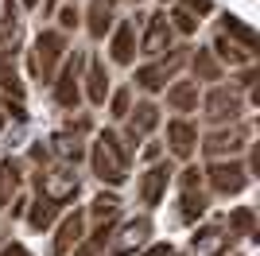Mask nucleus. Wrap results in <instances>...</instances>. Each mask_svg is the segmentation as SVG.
<instances>
[{"label": "nucleus", "mask_w": 260, "mask_h": 256, "mask_svg": "<svg viewBox=\"0 0 260 256\" xmlns=\"http://www.w3.org/2000/svg\"><path fill=\"white\" fill-rule=\"evenodd\" d=\"M89 163H93V175L109 186H120V182L128 179V148L120 144L117 132H98L93 140V148H89Z\"/></svg>", "instance_id": "1"}, {"label": "nucleus", "mask_w": 260, "mask_h": 256, "mask_svg": "<svg viewBox=\"0 0 260 256\" xmlns=\"http://www.w3.org/2000/svg\"><path fill=\"white\" fill-rule=\"evenodd\" d=\"M39 198H47V202L54 206H66V202H74L78 190H82V175H78V163H51V167L39 171Z\"/></svg>", "instance_id": "2"}, {"label": "nucleus", "mask_w": 260, "mask_h": 256, "mask_svg": "<svg viewBox=\"0 0 260 256\" xmlns=\"http://www.w3.org/2000/svg\"><path fill=\"white\" fill-rule=\"evenodd\" d=\"M190 47H171L167 54H159L155 62L140 66L136 70V85H140L144 93H159V89H167V82H175V74L186 66V58H190Z\"/></svg>", "instance_id": "3"}, {"label": "nucleus", "mask_w": 260, "mask_h": 256, "mask_svg": "<svg viewBox=\"0 0 260 256\" xmlns=\"http://www.w3.org/2000/svg\"><path fill=\"white\" fill-rule=\"evenodd\" d=\"M62 58H66V35L62 31H39V39L31 47V74L39 82H54Z\"/></svg>", "instance_id": "4"}, {"label": "nucleus", "mask_w": 260, "mask_h": 256, "mask_svg": "<svg viewBox=\"0 0 260 256\" xmlns=\"http://www.w3.org/2000/svg\"><path fill=\"white\" fill-rule=\"evenodd\" d=\"M245 113V97L237 89H229V85H214L202 101V117L210 124H233V120Z\"/></svg>", "instance_id": "5"}, {"label": "nucleus", "mask_w": 260, "mask_h": 256, "mask_svg": "<svg viewBox=\"0 0 260 256\" xmlns=\"http://www.w3.org/2000/svg\"><path fill=\"white\" fill-rule=\"evenodd\" d=\"M82 66H86V54L74 51L62 58V70L54 74V101L62 109H78V101H82V89H78V82H82Z\"/></svg>", "instance_id": "6"}, {"label": "nucleus", "mask_w": 260, "mask_h": 256, "mask_svg": "<svg viewBox=\"0 0 260 256\" xmlns=\"http://www.w3.org/2000/svg\"><path fill=\"white\" fill-rule=\"evenodd\" d=\"M202 175L210 179L214 194H221V198L241 194L245 186H249V171H245V163H241V159H214L206 171H202Z\"/></svg>", "instance_id": "7"}, {"label": "nucleus", "mask_w": 260, "mask_h": 256, "mask_svg": "<svg viewBox=\"0 0 260 256\" xmlns=\"http://www.w3.org/2000/svg\"><path fill=\"white\" fill-rule=\"evenodd\" d=\"M152 241V217L140 213V217H128V221L120 225L117 241L109 245V256H136L144 245Z\"/></svg>", "instance_id": "8"}, {"label": "nucleus", "mask_w": 260, "mask_h": 256, "mask_svg": "<svg viewBox=\"0 0 260 256\" xmlns=\"http://www.w3.org/2000/svg\"><path fill=\"white\" fill-rule=\"evenodd\" d=\"M171 23H167V12H155L144 20V35H140V54L144 58H159V54L171 51Z\"/></svg>", "instance_id": "9"}, {"label": "nucleus", "mask_w": 260, "mask_h": 256, "mask_svg": "<svg viewBox=\"0 0 260 256\" xmlns=\"http://www.w3.org/2000/svg\"><path fill=\"white\" fill-rule=\"evenodd\" d=\"M124 120H128V128H124V140H120V144H124L128 155H132V148L144 144V136L159 124V105H155V101H140L136 109H128V117H124Z\"/></svg>", "instance_id": "10"}, {"label": "nucleus", "mask_w": 260, "mask_h": 256, "mask_svg": "<svg viewBox=\"0 0 260 256\" xmlns=\"http://www.w3.org/2000/svg\"><path fill=\"white\" fill-rule=\"evenodd\" d=\"M233 248V237L221 221L198 225V233L190 237V256H225Z\"/></svg>", "instance_id": "11"}, {"label": "nucleus", "mask_w": 260, "mask_h": 256, "mask_svg": "<svg viewBox=\"0 0 260 256\" xmlns=\"http://www.w3.org/2000/svg\"><path fill=\"white\" fill-rule=\"evenodd\" d=\"M82 241H86V213L74 210V213H66L62 221H58L54 241H51V252H54V256H70Z\"/></svg>", "instance_id": "12"}, {"label": "nucleus", "mask_w": 260, "mask_h": 256, "mask_svg": "<svg viewBox=\"0 0 260 256\" xmlns=\"http://www.w3.org/2000/svg\"><path fill=\"white\" fill-rule=\"evenodd\" d=\"M171 179H175L171 163H152V167L140 175V202L144 206H159V198H163V190L171 186Z\"/></svg>", "instance_id": "13"}, {"label": "nucleus", "mask_w": 260, "mask_h": 256, "mask_svg": "<svg viewBox=\"0 0 260 256\" xmlns=\"http://www.w3.org/2000/svg\"><path fill=\"white\" fill-rule=\"evenodd\" d=\"M245 140H249V128L245 124H233V128H225V132H214V136L202 144V151H206L210 159H233L241 148H245Z\"/></svg>", "instance_id": "14"}, {"label": "nucleus", "mask_w": 260, "mask_h": 256, "mask_svg": "<svg viewBox=\"0 0 260 256\" xmlns=\"http://www.w3.org/2000/svg\"><path fill=\"white\" fill-rule=\"evenodd\" d=\"M167 148H171L175 159H190L198 148V128L190 124L186 117H175L167 120Z\"/></svg>", "instance_id": "15"}, {"label": "nucleus", "mask_w": 260, "mask_h": 256, "mask_svg": "<svg viewBox=\"0 0 260 256\" xmlns=\"http://www.w3.org/2000/svg\"><path fill=\"white\" fill-rule=\"evenodd\" d=\"M109 54H113V62H117V66H132V58H136V23H132V20H120L117 27H113Z\"/></svg>", "instance_id": "16"}, {"label": "nucleus", "mask_w": 260, "mask_h": 256, "mask_svg": "<svg viewBox=\"0 0 260 256\" xmlns=\"http://www.w3.org/2000/svg\"><path fill=\"white\" fill-rule=\"evenodd\" d=\"M86 97H89V105H105L109 101V70L98 54L86 58Z\"/></svg>", "instance_id": "17"}, {"label": "nucleus", "mask_w": 260, "mask_h": 256, "mask_svg": "<svg viewBox=\"0 0 260 256\" xmlns=\"http://www.w3.org/2000/svg\"><path fill=\"white\" fill-rule=\"evenodd\" d=\"M210 54H217V58L229 62V66H252V58H256V51H249V47L225 39V35H217V39H214V51H210Z\"/></svg>", "instance_id": "18"}, {"label": "nucleus", "mask_w": 260, "mask_h": 256, "mask_svg": "<svg viewBox=\"0 0 260 256\" xmlns=\"http://www.w3.org/2000/svg\"><path fill=\"white\" fill-rule=\"evenodd\" d=\"M167 105H171L175 113H194V109H198V82L167 85Z\"/></svg>", "instance_id": "19"}, {"label": "nucleus", "mask_w": 260, "mask_h": 256, "mask_svg": "<svg viewBox=\"0 0 260 256\" xmlns=\"http://www.w3.org/2000/svg\"><path fill=\"white\" fill-rule=\"evenodd\" d=\"M51 151H54V155H58L62 163H78L86 148H82L78 132H54V136H51Z\"/></svg>", "instance_id": "20"}, {"label": "nucleus", "mask_w": 260, "mask_h": 256, "mask_svg": "<svg viewBox=\"0 0 260 256\" xmlns=\"http://www.w3.org/2000/svg\"><path fill=\"white\" fill-rule=\"evenodd\" d=\"M58 210H62V206L47 202V198H35V202L27 206V225H31L35 233H43V229H51V225H54V217H58Z\"/></svg>", "instance_id": "21"}, {"label": "nucleus", "mask_w": 260, "mask_h": 256, "mask_svg": "<svg viewBox=\"0 0 260 256\" xmlns=\"http://www.w3.org/2000/svg\"><path fill=\"white\" fill-rule=\"evenodd\" d=\"M221 35L225 39H233V43H241V47H249V51H256V31H252L249 23H241L237 16H221Z\"/></svg>", "instance_id": "22"}, {"label": "nucleus", "mask_w": 260, "mask_h": 256, "mask_svg": "<svg viewBox=\"0 0 260 256\" xmlns=\"http://www.w3.org/2000/svg\"><path fill=\"white\" fill-rule=\"evenodd\" d=\"M225 229H229V237H233V241H237V237H256V217H252V210H249V206L229 210Z\"/></svg>", "instance_id": "23"}, {"label": "nucleus", "mask_w": 260, "mask_h": 256, "mask_svg": "<svg viewBox=\"0 0 260 256\" xmlns=\"http://www.w3.org/2000/svg\"><path fill=\"white\" fill-rule=\"evenodd\" d=\"M86 27H89V35H93V39H105V35L113 31V8H105V4H89Z\"/></svg>", "instance_id": "24"}, {"label": "nucleus", "mask_w": 260, "mask_h": 256, "mask_svg": "<svg viewBox=\"0 0 260 256\" xmlns=\"http://www.w3.org/2000/svg\"><path fill=\"white\" fill-rule=\"evenodd\" d=\"M186 62L194 66L198 82H217V78H221V62H217V58H214L210 51H194L190 58H186Z\"/></svg>", "instance_id": "25"}, {"label": "nucleus", "mask_w": 260, "mask_h": 256, "mask_svg": "<svg viewBox=\"0 0 260 256\" xmlns=\"http://www.w3.org/2000/svg\"><path fill=\"white\" fill-rule=\"evenodd\" d=\"M16 190H20V163L4 159L0 163V206H8Z\"/></svg>", "instance_id": "26"}, {"label": "nucleus", "mask_w": 260, "mask_h": 256, "mask_svg": "<svg viewBox=\"0 0 260 256\" xmlns=\"http://www.w3.org/2000/svg\"><path fill=\"white\" fill-rule=\"evenodd\" d=\"M206 206H210V198L202 190H183V206H179V217L183 221H198L202 213H206Z\"/></svg>", "instance_id": "27"}, {"label": "nucleus", "mask_w": 260, "mask_h": 256, "mask_svg": "<svg viewBox=\"0 0 260 256\" xmlns=\"http://www.w3.org/2000/svg\"><path fill=\"white\" fill-rule=\"evenodd\" d=\"M89 217H93V221L120 217V198H117V194H105V190H101L98 198H93V206H89Z\"/></svg>", "instance_id": "28"}, {"label": "nucleus", "mask_w": 260, "mask_h": 256, "mask_svg": "<svg viewBox=\"0 0 260 256\" xmlns=\"http://www.w3.org/2000/svg\"><path fill=\"white\" fill-rule=\"evenodd\" d=\"M0 89L12 93V101L23 97V82H20V74H16V62H12V58H0Z\"/></svg>", "instance_id": "29"}, {"label": "nucleus", "mask_w": 260, "mask_h": 256, "mask_svg": "<svg viewBox=\"0 0 260 256\" xmlns=\"http://www.w3.org/2000/svg\"><path fill=\"white\" fill-rule=\"evenodd\" d=\"M16 51H20V20L0 23V58H12Z\"/></svg>", "instance_id": "30"}, {"label": "nucleus", "mask_w": 260, "mask_h": 256, "mask_svg": "<svg viewBox=\"0 0 260 256\" xmlns=\"http://www.w3.org/2000/svg\"><path fill=\"white\" fill-rule=\"evenodd\" d=\"M167 23H171V31H183V35H194V31H198V16H190V12H186V8H179V4L171 8Z\"/></svg>", "instance_id": "31"}, {"label": "nucleus", "mask_w": 260, "mask_h": 256, "mask_svg": "<svg viewBox=\"0 0 260 256\" xmlns=\"http://www.w3.org/2000/svg\"><path fill=\"white\" fill-rule=\"evenodd\" d=\"M132 109V89L124 85V89H117V93H109V117L113 120H124Z\"/></svg>", "instance_id": "32"}, {"label": "nucleus", "mask_w": 260, "mask_h": 256, "mask_svg": "<svg viewBox=\"0 0 260 256\" xmlns=\"http://www.w3.org/2000/svg\"><path fill=\"white\" fill-rule=\"evenodd\" d=\"M78 23H82V12H78V4H66V8H58V31H74Z\"/></svg>", "instance_id": "33"}, {"label": "nucleus", "mask_w": 260, "mask_h": 256, "mask_svg": "<svg viewBox=\"0 0 260 256\" xmlns=\"http://www.w3.org/2000/svg\"><path fill=\"white\" fill-rule=\"evenodd\" d=\"M179 186H183V190H202V171L198 167H183L179 171Z\"/></svg>", "instance_id": "34"}, {"label": "nucleus", "mask_w": 260, "mask_h": 256, "mask_svg": "<svg viewBox=\"0 0 260 256\" xmlns=\"http://www.w3.org/2000/svg\"><path fill=\"white\" fill-rule=\"evenodd\" d=\"M179 8H186L190 16H206L214 8V0H179Z\"/></svg>", "instance_id": "35"}, {"label": "nucleus", "mask_w": 260, "mask_h": 256, "mask_svg": "<svg viewBox=\"0 0 260 256\" xmlns=\"http://www.w3.org/2000/svg\"><path fill=\"white\" fill-rule=\"evenodd\" d=\"M136 256H175V248H171V241H159V245H144V252H136Z\"/></svg>", "instance_id": "36"}, {"label": "nucleus", "mask_w": 260, "mask_h": 256, "mask_svg": "<svg viewBox=\"0 0 260 256\" xmlns=\"http://www.w3.org/2000/svg\"><path fill=\"white\" fill-rule=\"evenodd\" d=\"M0 23H16V4L12 0H0Z\"/></svg>", "instance_id": "37"}, {"label": "nucleus", "mask_w": 260, "mask_h": 256, "mask_svg": "<svg viewBox=\"0 0 260 256\" xmlns=\"http://www.w3.org/2000/svg\"><path fill=\"white\" fill-rule=\"evenodd\" d=\"M31 159H35V163H47V159H51V148H47L43 140H39V144L31 148Z\"/></svg>", "instance_id": "38"}, {"label": "nucleus", "mask_w": 260, "mask_h": 256, "mask_svg": "<svg viewBox=\"0 0 260 256\" xmlns=\"http://www.w3.org/2000/svg\"><path fill=\"white\" fill-rule=\"evenodd\" d=\"M256 78H260V74H256V66H249V70L241 74V82H237V85H241V89H252V85H256Z\"/></svg>", "instance_id": "39"}, {"label": "nucleus", "mask_w": 260, "mask_h": 256, "mask_svg": "<svg viewBox=\"0 0 260 256\" xmlns=\"http://www.w3.org/2000/svg\"><path fill=\"white\" fill-rule=\"evenodd\" d=\"M70 256H98V245H93V241H82V245H78Z\"/></svg>", "instance_id": "40"}, {"label": "nucleus", "mask_w": 260, "mask_h": 256, "mask_svg": "<svg viewBox=\"0 0 260 256\" xmlns=\"http://www.w3.org/2000/svg\"><path fill=\"white\" fill-rule=\"evenodd\" d=\"M0 256H31V252H27L23 245H4V248H0Z\"/></svg>", "instance_id": "41"}, {"label": "nucleus", "mask_w": 260, "mask_h": 256, "mask_svg": "<svg viewBox=\"0 0 260 256\" xmlns=\"http://www.w3.org/2000/svg\"><path fill=\"white\" fill-rule=\"evenodd\" d=\"M159 144H148V148H144V159H148V163H159Z\"/></svg>", "instance_id": "42"}, {"label": "nucleus", "mask_w": 260, "mask_h": 256, "mask_svg": "<svg viewBox=\"0 0 260 256\" xmlns=\"http://www.w3.org/2000/svg\"><path fill=\"white\" fill-rule=\"evenodd\" d=\"M23 210H27V198H16V206H12V217H20Z\"/></svg>", "instance_id": "43"}, {"label": "nucleus", "mask_w": 260, "mask_h": 256, "mask_svg": "<svg viewBox=\"0 0 260 256\" xmlns=\"http://www.w3.org/2000/svg\"><path fill=\"white\" fill-rule=\"evenodd\" d=\"M54 8H58V0H47L43 4V12H54Z\"/></svg>", "instance_id": "44"}, {"label": "nucleus", "mask_w": 260, "mask_h": 256, "mask_svg": "<svg viewBox=\"0 0 260 256\" xmlns=\"http://www.w3.org/2000/svg\"><path fill=\"white\" fill-rule=\"evenodd\" d=\"M4 124H8V113H4V105H0V128H4Z\"/></svg>", "instance_id": "45"}, {"label": "nucleus", "mask_w": 260, "mask_h": 256, "mask_svg": "<svg viewBox=\"0 0 260 256\" xmlns=\"http://www.w3.org/2000/svg\"><path fill=\"white\" fill-rule=\"evenodd\" d=\"M93 4H105V8H113V4H120V0H93Z\"/></svg>", "instance_id": "46"}, {"label": "nucleus", "mask_w": 260, "mask_h": 256, "mask_svg": "<svg viewBox=\"0 0 260 256\" xmlns=\"http://www.w3.org/2000/svg\"><path fill=\"white\" fill-rule=\"evenodd\" d=\"M35 4H39V0H23V8H35Z\"/></svg>", "instance_id": "47"}, {"label": "nucleus", "mask_w": 260, "mask_h": 256, "mask_svg": "<svg viewBox=\"0 0 260 256\" xmlns=\"http://www.w3.org/2000/svg\"><path fill=\"white\" fill-rule=\"evenodd\" d=\"M0 248H4V229H0Z\"/></svg>", "instance_id": "48"}, {"label": "nucleus", "mask_w": 260, "mask_h": 256, "mask_svg": "<svg viewBox=\"0 0 260 256\" xmlns=\"http://www.w3.org/2000/svg\"><path fill=\"white\" fill-rule=\"evenodd\" d=\"M136 4H140V0H136Z\"/></svg>", "instance_id": "49"}]
</instances>
